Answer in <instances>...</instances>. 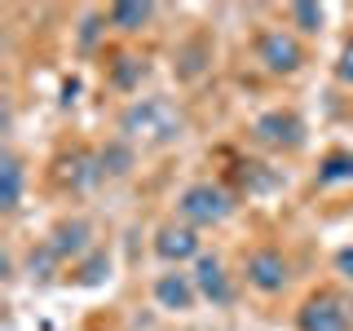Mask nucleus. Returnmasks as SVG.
I'll return each mask as SVG.
<instances>
[{"label":"nucleus","mask_w":353,"mask_h":331,"mask_svg":"<svg viewBox=\"0 0 353 331\" xmlns=\"http://www.w3.org/2000/svg\"><path fill=\"white\" fill-rule=\"evenodd\" d=\"M181 128H185V119L168 97H141L119 119L124 141H146V146H168V141L181 137Z\"/></svg>","instance_id":"obj_1"},{"label":"nucleus","mask_w":353,"mask_h":331,"mask_svg":"<svg viewBox=\"0 0 353 331\" xmlns=\"http://www.w3.org/2000/svg\"><path fill=\"white\" fill-rule=\"evenodd\" d=\"M176 212H181V221L194 225V230L199 225H221V221L234 212V199H230V190H221L212 181H199L176 199Z\"/></svg>","instance_id":"obj_2"},{"label":"nucleus","mask_w":353,"mask_h":331,"mask_svg":"<svg viewBox=\"0 0 353 331\" xmlns=\"http://www.w3.org/2000/svg\"><path fill=\"white\" fill-rule=\"evenodd\" d=\"M301 331H349L353 327V305L340 292H314L301 305Z\"/></svg>","instance_id":"obj_3"},{"label":"nucleus","mask_w":353,"mask_h":331,"mask_svg":"<svg viewBox=\"0 0 353 331\" xmlns=\"http://www.w3.org/2000/svg\"><path fill=\"white\" fill-rule=\"evenodd\" d=\"M256 58L265 62V71H274V75H292V71H301L305 49H301V40H296L292 31L274 27V31H265V36L256 40Z\"/></svg>","instance_id":"obj_4"},{"label":"nucleus","mask_w":353,"mask_h":331,"mask_svg":"<svg viewBox=\"0 0 353 331\" xmlns=\"http://www.w3.org/2000/svg\"><path fill=\"white\" fill-rule=\"evenodd\" d=\"M243 274H248V283L256 287V292L274 296V292L287 287V279H292V265H287V257L279 248H256L248 257V265H243Z\"/></svg>","instance_id":"obj_5"},{"label":"nucleus","mask_w":353,"mask_h":331,"mask_svg":"<svg viewBox=\"0 0 353 331\" xmlns=\"http://www.w3.org/2000/svg\"><path fill=\"white\" fill-rule=\"evenodd\" d=\"M256 137L274 150H296V146H305V124L296 110H265L256 119Z\"/></svg>","instance_id":"obj_6"},{"label":"nucleus","mask_w":353,"mask_h":331,"mask_svg":"<svg viewBox=\"0 0 353 331\" xmlns=\"http://www.w3.org/2000/svg\"><path fill=\"white\" fill-rule=\"evenodd\" d=\"M154 252L172 265L190 261V257H199V230L194 225H163L159 234H154Z\"/></svg>","instance_id":"obj_7"},{"label":"nucleus","mask_w":353,"mask_h":331,"mask_svg":"<svg viewBox=\"0 0 353 331\" xmlns=\"http://www.w3.org/2000/svg\"><path fill=\"white\" fill-rule=\"evenodd\" d=\"M194 296H199V287L190 274H163V279H154V301L163 309L185 314V309H194Z\"/></svg>","instance_id":"obj_8"},{"label":"nucleus","mask_w":353,"mask_h":331,"mask_svg":"<svg viewBox=\"0 0 353 331\" xmlns=\"http://www.w3.org/2000/svg\"><path fill=\"white\" fill-rule=\"evenodd\" d=\"M194 287L208 296V301H216V305H230V279H225V265H221L216 257H199L194 265Z\"/></svg>","instance_id":"obj_9"},{"label":"nucleus","mask_w":353,"mask_h":331,"mask_svg":"<svg viewBox=\"0 0 353 331\" xmlns=\"http://www.w3.org/2000/svg\"><path fill=\"white\" fill-rule=\"evenodd\" d=\"M97 177H102V163H97L88 150H75V154H66V159H58V181L71 185V190H80V185L97 181Z\"/></svg>","instance_id":"obj_10"},{"label":"nucleus","mask_w":353,"mask_h":331,"mask_svg":"<svg viewBox=\"0 0 353 331\" xmlns=\"http://www.w3.org/2000/svg\"><path fill=\"white\" fill-rule=\"evenodd\" d=\"M53 248V257L58 261H66V257H80V252L88 248V225L84 221H62L58 230H53L49 239H44Z\"/></svg>","instance_id":"obj_11"},{"label":"nucleus","mask_w":353,"mask_h":331,"mask_svg":"<svg viewBox=\"0 0 353 331\" xmlns=\"http://www.w3.org/2000/svg\"><path fill=\"white\" fill-rule=\"evenodd\" d=\"M154 5H146V0H119V5H110V27L119 31H141L150 22Z\"/></svg>","instance_id":"obj_12"},{"label":"nucleus","mask_w":353,"mask_h":331,"mask_svg":"<svg viewBox=\"0 0 353 331\" xmlns=\"http://www.w3.org/2000/svg\"><path fill=\"white\" fill-rule=\"evenodd\" d=\"M18 199H22V163H18V154H5L0 159V208L14 212Z\"/></svg>","instance_id":"obj_13"},{"label":"nucleus","mask_w":353,"mask_h":331,"mask_svg":"<svg viewBox=\"0 0 353 331\" xmlns=\"http://www.w3.org/2000/svg\"><path fill=\"white\" fill-rule=\"evenodd\" d=\"M97 163H102V177L106 172L110 177H124L132 168V146H128V141H110V146L97 154Z\"/></svg>","instance_id":"obj_14"},{"label":"nucleus","mask_w":353,"mask_h":331,"mask_svg":"<svg viewBox=\"0 0 353 331\" xmlns=\"http://www.w3.org/2000/svg\"><path fill=\"white\" fill-rule=\"evenodd\" d=\"M292 22L305 31V36H318V31H323V5H314V0L292 5Z\"/></svg>","instance_id":"obj_15"},{"label":"nucleus","mask_w":353,"mask_h":331,"mask_svg":"<svg viewBox=\"0 0 353 331\" xmlns=\"http://www.w3.org/2000/svg\"><path fill=\"white\" fill-rule=\"evenodd\" d=\"M345 177H353V154H331L318 168V181H345Z\"/></svg>","instance_id":"obj_16"},{"label":"nucleus","mask_w":353,"mask_h":331,"mask_svg":"<svg viewBox=\"0 0 353 331\" xmlns=\"http://www.w3.org/2000/svg\"><path fill=\"white\" fill-rule=\"evenodd\" d=\"M141 75H146V66H141L137 58H119L115 62V75H110V80H115V88H132L141 80Z\"/></svg>","instance_id":"obj_17"},{"label":"nucleus","mask_w":353,"mask_h":331,"mask_svg":"<svg viewBox=\"0 0 353 331\" xmlns=\"http://www.w3.org/2000/svg\"><path fill=\"white\" fill-rule=\"evenodd\" d=\"M336 80H340V84H353V40L345 44V53H340V66H336Z\"/></svg>","instance_id":"obj_18"},{"label":"nucleus","mask_w":353,"mask_h":331,"mask_svg":"<svg viewBox=\"0 0 353 331\" xmlns=\"http://www.w3.org/2000/svg\"><path fill=\"white\" fill-rule=\"evenodd\" d=\"M336 270L353 283V248H340V252H336Z\"/></svg>","instance_id":"obj_19"},{"label":"nucleus","mask_w":353,"mask_h":331,"mask_svg":"<svg viewBox=\"0 0 353 331\" xmlns=\"http://www.w3.org/2000/svg\"><path fill=\"white\" fill-rule=\"evenodd\" d=\"M102 270H106V257H97L93 265H84V274H80V283H97V279H102Z\"/></svg>","instance_id":"obj_20"},{"label":"nucleus","mask_w":353,"mask_h":331,"mask_svg":"<svg viewBox=\"0 0 353 331\" xmlns=\"http://www.w3.org/2000/svg\"><path fill=\"white\" fill-rule=\"evenodd\" d=\"M97 22H102V18H88V22H84V36H80L84 44H93V36H97Z\"/></svg>","instance_id":"obj_21"}]
</instances>
